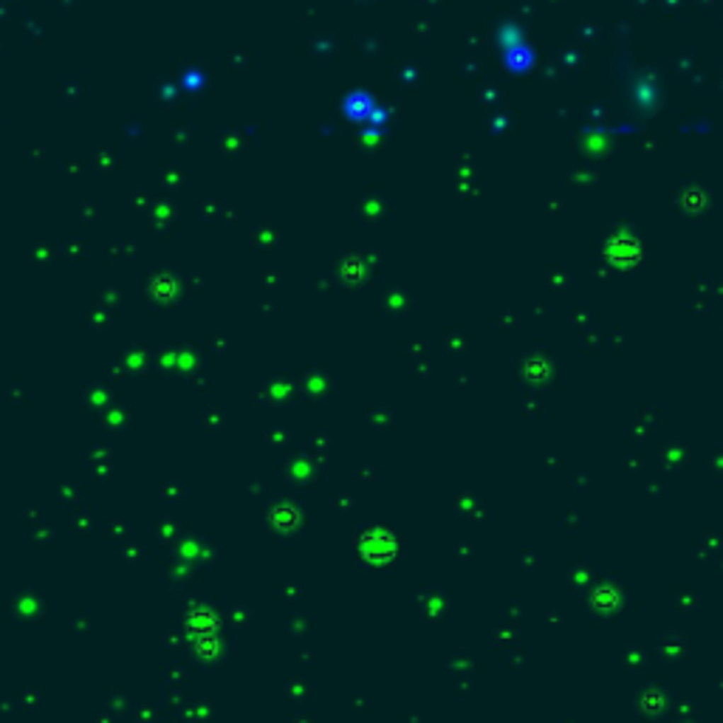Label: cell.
<instances>
[{
    "mask_svg": "<svg viewBox=\"0 0 723 723\" xmlns=\"http://www.w3.org/2000/svg\"><path fill=\"white\" fill-rule=\"evenodd\" d=\"M356 551L370 565H387L399 557V542L387 528H368L356 540Z\"/></svg>",
    "mask_w": 723,
    "mask_h": 723,
    "instance_id": "1",
    "label": "cell"
},
{
    "mask_svg": "<svg viewBox=\"0 0 723 723\" xmlns=\"http://www.w3.org/2000/svg\"><path fill=\"white\" fill-rule=\"evenodd\" d=\"M619 591L613 588V585H599L593 593H591V605L596 608V610H616L619 608Z\"/></svg>",
    "mask_w": 723,
    "mask_h": 723,
    "instance_id": "2",
    "label": "cell"
},
{
    "mask_svg": "<svg viewBox=\"0 0 723 723\" xmlns=\"http://www.w3.org/2000/svg\"><path fill=\"white\" fill-rule=\"evenodd\" d=\"M525 379H531V382H542L548 373H551V365L545 362V359H534V362H525Z\"/></svg>",
    "mask_w": 723,
    "mask_h": 723,
    "instance_id": "3",
    "label": "cell"
},
{
    "mask_svg": "<svg viewBox=\"0 0 723 723\" xmlns=\"http://www.w3.org/2000/svg\"><path fill=\"white\" fill-rule=\"evenodd\" d=\"M661 707V695L659 693H650L647 698H644V710H659Z\"/></svg>",
    "mask_w": 723,
    "mask_h": 723,
    "instance_id": "4",
    "label": "cell"
}]
</instances>
